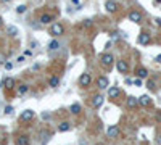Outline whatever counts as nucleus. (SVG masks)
I'll return each mask as SVG.
<instances>
[{
	"label": "nucleus",
	"mask_w": 161,
	"mask_h": 145,
	"mask_svg": "<svg viewBox=\"0 0 161 145\" xmlns=\"http://www.w3.org/2000/svg\"><path fill=\"white\" fill-rule=\"evenodd\" d=\"M11 68H13V63H10V61H7V63H5V69H8V71H10Z\"/></svg>",
	"instance_id": "29"
},
{
	"label": "nucleus",
	"mask_w": 161,
	"mask_h": 145,
	"mask_svg": "<svg viewBox=\"0 0 161 145\" xmlns=\"http://www.w3.org/2000/svg\"><path fill=\"white\" fill-rule=\"evenodd\" d=\"M156 61H158V63H161V55H158V57H156Z\"/></svg>",
	"instance_id": "34"
},
{
	"label": "nucleus",
	"mask_w": 161,
	"mask_h": 145,
	"mask_svg": "<svg viewBox=\"0 0 161 145\" xmlns=\"http://www.w3.org/2000/svg\"><path fill=\"white\" fill-rule=\"evenodd\" d=\"M7 31H8V34H10V36H16V34H18V27L16 26H8V29H7Z\"/></svg>",
	"instance_id": "24"
},
{
	"label": "nucleus",
	"mask_w": 161,
	"mask_h": 145,
	"mask_svg": "<svg viewBox=\"0 0 161 145\" xmlns=\"http://www.w3.org/2000/svg\"><path fill=\"white\" fill-rule=\"evenodd\" d=\"M69 2H71L73 5H76V7H77V10L81 8V3H79V0H69Z\"/></svg>",
	"instance_id": "27"
},
{
	"label": "nucleus",
	"mask_w": 161,
	"mask_h": 145,
	"mask_svg": "<svg viewBox=\"0 0 161 145\" xmlns=\"http://www.w3.org/2000/svg\"><path fill=\"white\" fill-rule=\"evenodd\" d=\"M3 3H8V2H11V0H2Z\"/></svg>",
	"instance_id": "36"
},
{
	"label": "nucleus",
	"mask_w": 161,
	"mask_h": 145,
	"mask_svg": "<svg viewBox=\"0 0 161 145\" xmlns=\"http://www.w3.org/2000/svg\"><path fill=\"white\" fill-rule=\"evenodd\" d=\"M113 61H115V57H113L111 53H103V55H100V63L103 65V66H111L113 65Z\"/></svg>",
	"instance_id": "2"
},
{
	"label": "nucleus",
	"mask_w": 161,
	"mask_h": 145,
	"mask_svg": "<svg viewBox=\"0 0 161 145\" xmlns=\"http://www.w3.org/2000/svg\"><path fill=\"white\" fill-rule=\"evenodd\" d=\"M58 84H60V79H58L57 76H52L49 79V85H50V87H58Z\"/></svg>",
	"instance_id": "21"
},
{
	"label": "nucleus",
	"mask_w": 161,
	"mask_h": 145,
	"mask_svg": "<svg viewBox=\"0 0 161 145\" xmlns=\"http://www.w3.org/2000/svg\"><path fill=\"white\" fill-rule=\"evenodd\" d=\"M90 82H92V77H90L89 73H84L79 77V85L81 87H87V85H90Z\"/></svg>",
	"instance_id": "4"
},
{
	"label": "nucleus",
	"mask_w": 161,
	"mask_h": 145,
	"mask_svg": "<svg viewBox=\"0 0 161 145\" xmlns=\"http://www.w3.org/2000/svg\"><path fill=\"white\" fill-rule=\"evenodd\" d=\"M126 105H127V108H137L139 107V99H135V97H127V100H126Z\"/></svg>",
	"instance_id": "8"
},
{
	"label": "nucleus",
	"mask_w": 161,
	"mask_h": 145,
	"mask_svg": "<svg viewBox=\"0 0 161 145\" xmlns=\"http://www.w3.org/2000/svg\"><path fill=\"white\" fill-rule=\"evenodd\" d=\"M24 11H26V5H18L16 7V13L21 15V13H24Z\"/></svg>",
	"instance_id": "25"
},
{
	"label": "nucleus",
	"mask_w": 161,
	"mask_h": 145,
	"mask_svg": "<svg viewBox=\"0 0 161 145\" xmlns=\"http://www.w3.org/2000/svg\"><path fill=\"white\" fill-rule=\"evenodd\" d=\"M69 111H71L73 115H79L81 113V105L79 103H73L71 107H69Z\"/></svg>",
	"instance_id": "19"
},
{
	"label": "nucleus",
	"mask_w": 161,
	"mask_h": 145,
	"mask_svg": "<svg viewBox=\"0 0 161 145\" xmlns=\"http://www.w3.org/2000/svg\"><path fill=\"white\" fill-rule=\"evenodd\" d=\"M13 107H11V105H8V107H5V115H11V113H13Z\"/></svg>",
	"instance_id": "26"
},
{
	"label": "nucleus",
	"mask_w": 161,
	"mask_h": 145,
	"mask_svg": "<svg viewBox=\"0 0 161 145\" xmlns=\"http://www.w3.org/2000/svg\"><path fill=\"white\" fill-rule=\"evenodd\" d=\"M129 19H131L132 23H140L142 21V15H140L139 11H131V13H129Z\"/></svg>",
	"instance_id": "11"
},
{
	"label": "nucleus",
	"mask_w": 161,
	"mask_h": 145,
	"mask_svg": "<svg viewBox=\"0 0 161 145\" xmlns=\"http://www.w3.org/2000/svg\"><path fill=\"white\" fill-rule=\"evenodd\" d=\"M2 85L5 89H13L15 87V79H11V77H7V79H3Z\"/></svg>",
	"instance_id": "15"
},
{
	"label": "nucleus",
	"mask_w": 161,
	"mask_h": 145,
	"mask_svg": "<svg viewBox=\"0 0 161 145\" xmlns=\"http://www.w3.org/2000/svg\"><path fill=\"white\" fill-rule=\"evenodd\" d=\"M52 19H53L52 15L45 13V15H42V16H40V23H42V24H49V23H52Z\"/></svg>",
	"instance_id": "18"
},
{
	"label": "nucleus",
	"mask_w": 161,
	"mask_h": 145,
	"mask_svg": "<svg viewBox=\"0 0 161 145\" xmlns=\"http://www.w3.org/2000/svg\"><path fill=\"white\" fill-rule=\"evenodd\" d=\"M18 61L21 63V61H24V55H21V57H18Z\"/></svg>",
	"instance_id": "32"
},
{
	"label": "nucleus",
	"mask_w": 161,
	"mask_h": 145,
	"mask_svg": "<svg viewBox=\"0 0 161 145\" xmlns=\"http://www.w3.org/2000/svg\"><path fill=\"white\" fill-rule=\"evenodd\" d=\"M103 95H95L93 97V100H92V107L93 108H100L101 105H103Z\"/></svg>",
	"instance_id": "9"
},
{
	"label": "nucleus",
	"mask_w": 161,
	"mask_h": 145,
	"mask_svg": "<svg viewBox=\"0 0 161 145\" xmlns=\"http://www.w3.org/2000/svg\"><path fill=\"white\" fill-rule=\"evenodd\" d=\"M58 49H60V42L58 40H53L49 44V50H58Z\"/></svg>",
	"instance_id": "23"
},
{
	"label": "nucleus",
	"mask_w": 161,
	"mask_h": 145,
	"mask_svg": "<svg viewBox=\"0 0 161 145\" xmlns=\"http://www.w3.org/2000/svg\"><path fill=\"white\" fill-rule=\"evenodd\" d=\"M134 85L140 87V85H142V79H140V77H139V79H135V81H134Z\"/></svg>",
	"instance_id": "28"
},
{
	"label": "nucleus",
	"mask_w": 161,
	"mask_h": 145,
	"mask_svg": "<svg viewBox=\"0 0 161 145\" xmlns=\"http://www.w3.org/2000/svg\"><path fill=\"white\" fill-rule=\"evenodd\" d=\"M158 144L161 145V135H160V139H158Z\"/></svg>",
	"instance_id": "37"
},
{
	"label": "nucleus",
	"mask_w": 161,
	"mask_h": 145,
	"mask_svg": "<svg viewBox=\"0 0 161 145\" xmlns=\"http://www.w3.org/2000/svg\"><path fill=\"white\" fill-rule=\"evenodd\" d=\"M107 135L111 137V139H113V137H118V135H119V127H118V126H110L108 131H107Z\"/></svg>",
	"instance_id": "10"
},
{
	"label": "nucleus",
	"mask_w": 161,
	"mask_h": 145,
	"mask_svg": "<svg viewBox=\"0 0 161 145\" xmlns=\"http://www.w3.org/2000/svg\"><path fill=\"white\" fill-rule=\"evenodd\" d=\"M63 32H65V27H63L60 23H53V24L50 26V31H49V34L52 37H58V36H61Z\"/></svg>",
	"instance_id": "1"
},
{
	"label": "nucleus",
	"mask_w": 161,
	"mask_h": 145,
	"mask_svg": "<svg viewBox=\"0 0 161 145\" xmlns=\"http://www.w3.org/2000/svg\"><path fill=\"white\" fill-rule=\"evenodd\" d=\"M16 145H31V139L27 135H19L16 139Z\"/></svg>",
	"instance_id": "13"
},
{
	"label": "nucleus",
	"mask_w": 161,
	"mask_h": 145,
	"mask_svg": "<svg viewBox=\"0 0 161 145\" xmlns=\"http://www.w3.org/2000/svg\"><path fill=\"white\" fill-rule=\"evenodd\" d=\"M2 24H3V18L0 16V27H2Z\"/></svg>",
	"instance_id": "35"
},
{
	"label": "nucleus",
	"mask_w": 161,
	"mask_h": 145,
	"mask_svg": "<svg viewBox=\"0 0 161 145\" xmlns=\"http://www.w3.org/2000/svg\"><path fill=\"white\" fill-rule=\"evenodd\" d=\"M155 21H156V24H158V26H161V18H156Z\"/></svg>",
	"instance_id": "33"
},
{
	"label": "nucleus",
	"mask_w": 161,
	"mask_h": 145,
	"mask_svg": "<svg viewBox=\"0 0 161 145\" xmlns=\"http://www.w3.org/2000/svg\"><path fill=\"white\" fill-rule=\"evenodd\" d=\"M137 42H139L140 45H148L151 42V36L148 32H140L139 37H137Z\"/></svg>",
	"instance_id": "3"
},
{
	"label": "nucleus",
	"mask_w": 161,
	"mask_h": 145,
	"mask_svg": "<svg viewBox=\"0 0 161 145\" xmlns=\"http://www.w3.org/2000/svg\"><path fill=\"white\" fill-rule=\"evenodd\" d=\"M36 116V113H34V110H24V111L19 115V119L21 121H31Z\"/></svg>",
	"instance_id": "5"
},
{
	"label": "nucleus",
	"mask_w": 161,
	"mask_h": 145,
	"mask_svg": "<svg viewBox=\"0 0 161 145\" xmlns=\"http://www.w3.org/2000/svg\"><path fill=\"white\" fill-rule=\"evenodd\" d=\"M139 105L148 107V105H151V99H150L148 95H142V97H139Z\"/></svg>",
	"instance_id": "14"
},
{
	"label": "nucleus",
	"mask_w": 161,
	"mask_h": 145,
	"mask_svg": "<svg viewBox=\"0 0 161 145\" xmlns=\"http://www.w3.org/2000/svg\"><path fill=\"white\" fill-rule=\"evenodd\" d=\"M137 76H139L140 79H145V77L148 76V71L145 68H137Z\"/></svg>",
	"instance_id": "20"
},
{
	"label": "nucleus",
	"mask_w": 161,
	"mask_h": 145,
	"mask_svg": "<svg viewBox=\"0 0 161 145\" xmlns=\"http://www.w3.org/2000/svg\"><path fill=\"white\" fill-rule=\"evenodd\" d=\"M105 8H107V11H110V13H113V11L118 10V5L113 0H107V2H105Z\"/></svg>",
	"instance_id": "12"
},
{
	"label": "nucleus",
	"mask_w": 161,
	"mask_h": 145,
	"mask_svg": "<svg viewBox=\"0 0 161 145\" xmlns=\"http://www.w3.org/2000/svg\"><path fill=\"white\" fill-rule=\"evenodd\" d=\"M119 93H121V91L118 87H110L108 89V95L111 97V99H116V97H119Z\"/></svg>",
	"instance_id": "17"
},
{
	"label": "nucleus",
	"mask_w": 161,
	"mask_h": 145,
	"mask_svg": "<svg viewBox=\"0 0 161 145\" xmlns=\"http://www.w3.org/2000/svg\"><path fill=\"white\" fill-rule=\"evenodd\" d=\"M116 68H118V71L123 73V74H126V73L129 71V65L126 63L124 60H118V61H116Z\"/></svg>",
	"instance_id": "6"
},
{
	"label": "nucleus",
	"mask_w": 161,
	"mask_h": 145,
	"mask_svg": "<svg viewBox=\"0 0 161 145\" xmlns=\"http://www.w3.org/2000/svg\"><path fill=\"white\" fill-rule=\"evenodd\" d=\"M69 129H71V123L65 121V123H61L60 126H58V132H68Z\"/></svg>",
	"instance_id": "16"
},
{
	"label": "nucleus",
	"mask_w": 161,
	"mask_h": 145,
	"mask_svg": "<svg viewBox=\"0 0 161 145\" xmlns=\"http://www.w3.org/2000/svg\"><path fill=\"white\" fill-rule=\"evenodd\" d=\"M29 91V85L27 84H21V85H18V93L19 95H24V93Z\"/></svg>",
	"instance_id": "22"
},
{
	"label": "nucleus",
	"mask_w": 161,
	"mask_h": 145,
	"mask_svg": "<svg viewBox=\"0 0 161 145\" xmlns=\"http://www.w3.org/2000/svg\"><path fill=\"white\" fill-rule=\"evenodd\" d=\"M42 118H44V119H49V118H50V115H49V113H45V111H44V113H42Z\"/></svg>",
	"instance_id": "31"
},
{
	"label": "nucleus",
	"mask_w": 161,
	"mask_h": 145,
	"mask_svg": "<svg viewBox=\"0 0 161 145\" xmlns=\"http://www.w3.org/2000/svg\"><path fill=\"white\" fill-rule=\"evenodd\" d=\"M148 89H151V91L155 89V82L153 81H148Z\"/></svg>",
	"instance_id": "30"
},
{
	"label": "nucleus",
	"mask_w": 161,
	"mask_h": 145,
	"mask_svg": "<svg viewBox=\"0 0 161 145\" xmlns=\"http://www.w3.org/2000/svg\"><path fill=\"white\" fill-rule=\"evenodd\" d=\"M97 85H99L100 89H108L110 85V81L107 76H99V79H97Z\"/></svg>",
	"instance_id": "7"
}]
</instances>
